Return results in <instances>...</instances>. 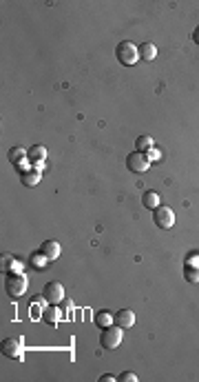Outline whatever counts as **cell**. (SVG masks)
<instances>
[{"mask_svg":"<svg viewBox=\"0 0 199 382\" xmlns=\"http://www.w3.org/2000/svg\"><path fill=\"white\" fill-rule=\"evenodd\" d=\"M115 56L120 60V65L133 67L137 60H140V47H135L131 40H122L117 45V49H115Z\"/></svg>","mask_w":199,"mask_h":382,"instance_id":"1","label":"cell"},{"mask_svg":"<svg viewBox=\"0 0 199 382\" xmlns=\"http://www.w3.org/2000/svg\"><path fill=\"white\" fill-rule=\"evenodd\" d=\"M5 287H7L9 298H22L29 289V278L25 274H9Z\"/></svg>","mask_w":199,"mask_h":382,"instance_id":"2","label":"cell"},{"mask_svg":"<svg viewBox=\"0 0 199 382\" xmlns=\"http://www.w3.org/2000/svg\"><path fill=\"white\" fill-rule=\"evenodd\" d=\"M124 329L122 327H117V325H111V327H106V329H102L100 333V344L104 349L108 351H113V349H117L120 344H122V338H124Z\"/></svg>","mask_w":199,"mask_h":382,"instance_id":"3","label":"cell"},{"mask_svg":"<svg viewBox=\"0 0 199 382\" xmlns=\"http://www.w3.org/2000/svg\"><path fill=\"white\" fill-rule=\"evenodd\" d=\"M126 167H129L131 173H146L148 167H150V160L146 154L142 151H133V154L126 158Z\"/></svg>","mask_w":199,"mask_h":382,"instance_id":"4","label":"cell"},{"mask_svg":"<svg viewBox=\"0 0 199 382\" xmlns=\"http://www.w3.org/2000/svg\"><path fill=\"white\" fill-rule=\"evenodd\" d=\"M153 222H155V227H160V229H171L173 224H175V211L171 207H160L153 211Z\"/></svg>","mask_w":199,"mask_h":382,"instance_id":"5","label":"cell"},{"mask_svg":"<svg viewBox=\"0 0 199 382\" xmlns=\"http://www.w3.org/2000/svg\"><path fill=\"white\" fill-rule=\"evenodd\" d=\"M42 298L49 305H60L64 300V287L60 282H47L45 291H42Z\"/></svg>","mask_w":199,"mask_h":382,"instance_id":"6","label":"cell"},{"mask_svg":"<svg viewBox=\"0 0 199 382\" xmlns=\"http://www.w3.org/2000/svg\"><path fill=\"white\" fill-rule=\"evenodd\" d=\"M22 340L20 338H7L3 340V356L11 358V360H22Z\"/></svg>","mask_w":199,"mask_h":382,"instance_id":"7","label":"cell"},{"mask_svg":"<svg viewBox=\"0 0 199 382\" xmlns=\"http://www.w3.org/2000/svg\"><path fill=\"white\" fill-rule=\"evenodd\" d=\"M184 278L190 284H199V260L197 258H188L184 265Z\"/></svg>","mask_w":199,"mask_h":382,"instance_id":"8","label":"cell"},{"mask_svg":"<svg viewBox=\"0 0 199 382\" xmlns=\"http://www.w3.org/2000/svg\"><path fill=\"white\" fill-rule=\"evenodd\" d=\"M115 325L122 327V329H131V327L135 325V313H133L131 309H120L115 313Z\"/></svg>","mask_w":199,"mask_h":382,"instance_id":"9","label":"cell"},{"mask_svg":"<svg viewBox=\"0 0 199 382\" xmlns=\"http://www.w3.org/2000/svg\"><path fill=\"white\" fill-rule=\"evenodd\" d=\"M40 251L45 253L49 260H58L60 258V251H62V247H60L58 240H47V242H42Z\"/></svg>","mask_w":199,"mask_h":382,"instance_id":"10","label":"cell"},{"mask_svg":"<svg viewBox=\"0 0 199 382\" xmlns=\"http://www.w3.org/2000/svg\"><path fill=\"white\" fill-rule=\"evenodd\" d=\"M95 325L100 327V329H106V327H111V325H115V313H111V311H98L95 313Z\"/></svg>","mask_w":199,"mask_h":382,"instance_id":"11","label":"cell"},{"mask_svg":"<svg viewBox=\"0 0 199 382\" xmlns=\"http://www.w3.org/2000/svg\"><path fill=\"white\" fill-rule=\"evenodd\" d=\"M20 180L25 187H35L42 180V173L38 171V169H29V171H22L20 173Z\"/></svg>","mask_w":199,"mask_h":382,"instance_id":"12","label":"cell"},{"mask_svg":"<svg viewBox=\"0 0 199 382\" xmlns=\"http://www.w3.org/2000/svg\"><path fill=\"white\" fill-rule=\"evenodd\" d=\"M140 58L144 63H150V60L157 58V47L153 45V42H142L140 45Z\"/></svg>","mask_w":199,"mask_h":382,"instance_id":"13","label":"cell"},{"mask_svg":"<svg viewBox=\"0 0 199 382\" xmlns=\"http://www.w3.org/2000/svg\"><path fill=\"white\" fill-rule=\"evenodd\" d=\"M60 316H62V313H60L58 305H49V307L45 309V311H42V320H45L47 325H58Z\"/></svg>","mask_w":199,"mask_h":382,"instance_id":"14","label":"cell"},{"mask_svg":"<svg viewBox=\"0 0 199 382\" xmlns=\"http://www.w3.org/2000/svg\"><path fill=\"white\" fill-rule=\"evenodd\" d=\"M160 202H162V200H160V193L157 191H144V196H142V204H144V207H146V209H157L160 207Z\"/></svg>","mask_w":199,"mask_h":382,"instance_id":"15","label":"cell"},{"mask_svg":"<svg viewBox=\"0 0 199 382\" xmlns=\"http://www.w3.org/2000/svg\"><path fill=\"white\" fill-rule=\"evenodd\" d=\"M29 162H42L47 158V147L45 144H33L31 149H29Z\"/></svg>","mask_w":199,"mask_h":382,"instance_id":"16","label":"cell"},{"mask_svg":"<svg viewBox=\"0 0 199 382\" xmlns=\"http://www.w3.org/2000/svg\"><path fill=\"white\" fill-rule=\"evenodd\" d=\"M27 156H29V151L22 149V147H11L9 149V160L14 162V165H20L22 160H29Z\"/></svg>","mask_w":199,"mask_h":382,"instance_id":"17","label":"cell"},{"mask_svg":"<svg viewBox=\"0 0 199 382\" xmlns=\"http://www.w3.org/2000/svg\"><path fill=\"white\" fill-rule=\"evenodd\" d=\"M153 149V138L150 136H140L135 140V151H142V154H146V151Z\"/></svg>","mask_w":199,"mask_h":382,"instance_id":"18","label":"cell"},{"mask_svg":"<svg viewBox=\"0 0 199 382\" xmlns=\"http://www.w3.org/2000/svg\"><path fill=\"white\" fill-rule=\"evenodd\" d=\"M51 260L45 256L42 251H35L33 256H31V265H33V269H47V265H49Z\"/></svg>","mask_w":199,"mask_h":382,"instance_id":"19","label":"cell"},{"mask_svg":"<svg viewBox=\"0 0 199 382\" xmlns=\"http://www.w3.org/2000/svg\"><path fill=\"white\" fill-rule=\"evenodd\" d=\"M117 380H122V382H137V380H140V378H137V375L135 373H131V371H124L122 375H120V378Z\"/></svg>","mask_w":199,"mask_h":382,"instance_id":"20","label":"cell"},{"mask_svg":"<svg viewBox=\"0 0 199 382\" xmlns=\"http://www.w3.org/2000/svg\"><path fill=\"white\" fill-rule=\"evenodd\" d=\"M146 156H148V160H150V162H157V160L162 158V154H160V151L155 149V147L150 149V151H146Z\"/></svg>","mask_w":199,"mask_h":382,"instance_id":"21","label":"cell"},{"mask_svg":"<svg viewBox=\"0 0 199 382\" xmlns=\"http://www.w3.org/2000/svg\"><path fill=\"white\" fill-rule=\"evenodd\" d=\"M192 42L199 45V27H195V32H192Z\"/></svg>","mask_w":199,"mask_h":382,"instance_id":"22","label":"cell"},{"mask_svg":"<svg viewBox=\"0 0 199 382\" xmlns=\"http://www.w3.org/2000/svg\"><path fill=\"white\" fill-rule=\"evenodd\" d=\"M102 382H113V380H115V378H113V375L111 373H104V375H102V378H100Z\"/></svg>","mask_w":199,"mask_h":382,"instance_id":"23","label":"cell"}]
</instances>
